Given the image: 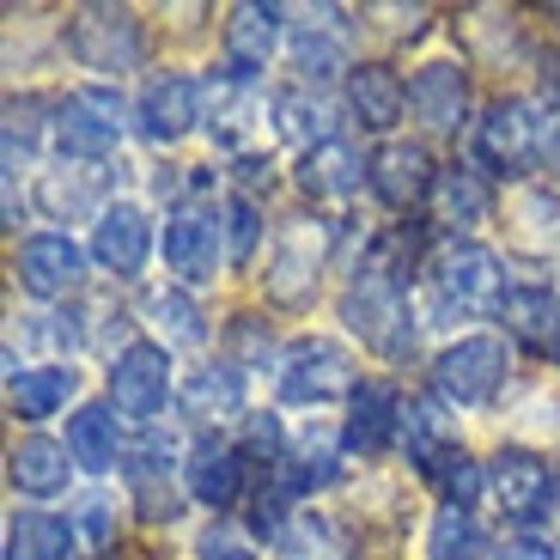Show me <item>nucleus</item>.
Returning <instances> with one entry per match:
<instances>
[{
    "label": "nucleus",
    "instance_id": "1",
    "mask_svg": "<svg viewBox=\"0 0 560 560\" xmlns=\"http://www.w3.org/2000/svg\"><path fill=\"white\" fill-rule=\"evenodd\" d=\"M555 135L560 122L548 116L542 98H524V92L493 98L476 116V128H469V165H481L488 177H524V171L548 165Z\"/></svg>",
    "mask_w": 560,
    "mask_h": 560
},
{
    "label": "nucleus",
    "instance_id": "2",
    "mask_svg": "<svg viewBox=\"0 0 560 560\" xmlns=\"http://www.w3.org/2000/svg\"><path fill=\"white\" fill-rule=\"evenodd\" d=\"M420 268H427V305H433V317H488L505 299L500 256L476 238H439Z\"/></svg>",
    "mask_w": 560,
    "mask_h": 560
},
{
    "label": "nucleus",
    "instance_id": "3",
    "mask_svg": "<svg viewBox=\"0 0 560 560\" xmlns=\"http://www.w3.org/2000/svg\"><path fill=\"white\" fill-rule=\"evenodd\" d=\"M341 323L378 360H408L415 353V336H420V317L408 305V280L384 275V268H353V280L341 287Z\"/></svg>",
    "mask_w": 560,
    "mask_h": 560
},
{
    "label": "nucleus",
    "instance_id": "4",
    "mask_svg": "<svg viewBox=\"0 0 560 560\" xmlns=\"http://www.w3.org/2000/svg\"><path fill=\"white\" fill-rule=\"evenodd\" d=\"M505 378H512V341L488 336V329L445 341L427 360V384H433V396L445 408H493Z\"/></svg>",
    "mask_w": 560,
    "mask_h": 560
},
{
    "label": "nucleus",
    "instance_id": "5",
    "mask_svg": "<svg viewBox=\"0 0 560 560\" xmlns=\"http://www.w3.org/2000/svg\"><path fill=\"white\" fill-rule=\"evenodd\" d=\"M323 262H341L336 256V238H329V225L299 213L275 232V250H268V268H262V299L275 311H299L311 305L323 280Z\"/></svg>",
    "mask_w": 560,
    "mask_h": 560
},
{
    "label": "nucleus",
    "instance_id": "6",
    "mask_svg": "<svg viewBox=\"0 0 560 560\" xmlns=\"http://www.w3.org/2000/svg\"><path fill=\"white\" fill-rule=\"evenodd\" d=\"M122 92H110V85H80V92L56 98V128H49L56 159L61 165H104L122 147Z\"/></svg>",
    "mask_w": 560,
    "mask_h": 560
},
{
    "label": "nucleus",
    "instance_id": "7",
    "mask_svg": "<svg viewBox=\"0 0 560 560\" xmlns=\"http://www.w3.org/2000/svg\"><path fill=\"white\" fill-rule=\"evenodd\" d=\"M360 372H353L348 348L329 336H299L280 353V402L287 408H323V402H348Z\"/></svg>",
    "mask_w": 560,
    "mask_h": 560
},
{
    "label": "nucleus",
    "instance_id": "8",
    "mask_svg": "<svg viewBox=\"0 0 560 560\" xmlns=\"http://www.w3.org/2000/svg\"><path fill=\"white\" fill-rule=\"evenodd\" d=\"M68 56L80 68L104 73V80H122L140 68L147 56V37H140V19L128 7H80L68 19Z\"/></svg>",
    "mask_w": 560,
    "mask_h": 560
},
{
    "label": "nucleus",
    "instance_id": "9",
    "mask_svg": "<svg viewBox=\"0 0 560 560\" xmlns=\"http://www.w3.org/2000/svg\"><path fill=\"white\" fill-rule=\"evenodd\" d=\"M225 213H213L208 201H177L165 213V232H159V256H165V275L177 287H208L213 268L225 256Z\"/></svg>",
    "mask_w": 560,
    "mask_h": 560
},
{
    "label": "nucleus",
    "instance_id": "10",
    "mask_svg": "<svg viewBox=\"0 0 560 560\" xmlns=\"http://www.w3.org/2000/svg\"><path fill=\"white\" fill-rule=\"evenodd\" d=\"M171 390H177V365H171L165 341H135L110 360V408L122 420L153 427L171 408Z\"/></svg>",
    "mask_w": 560,
    "mask_h": 560
},
{
    "label": "nucleus",
    "instance_id": "11",
    "mask_svg": "<svg viewBox=\"0 0 560 560\" xmlns=\"http://www.w3.org/2000/svg\"><path fill=\"white\" fill-rule=\"evenodd\" d=\"M153 208H140V201H110V208L92 220V244H85V256L104 268L110 280H140L147 275V262H153Z\"/></svg>",
    "mask_w": 560,
    "mask_h": 560
},
{
    "label": "nucleus",
    "instance_id": "12",
    "mask_svg": "<svg viewBox=\"0 0 560 560\" xmlns=\"http://www.w3.org/2000/svg\"><path fill=\"white\" fill-rule=\"evenodd\" d=\"M201 116H208V85H201L196 73H153L147 92H140V104H135V128L153 140V147L189 140L201 128Z\"/></svg>",
    "mask_w": 560,
    "mask_h": 560
},
{
    "label": "nucleus",
    "instance_id": "13",
    "mask_svg": "<svg viewBox=\"0 0 560 560\" xmlns=\"http://www.w3.org/2000/svg\"><path fill=\"white\" fill-rule=\"evenodd\" d=\"M85 275H92V256L68 232H31L13 244V280L31 299H68L85 287Z\"/></svg>",
    "mask_w": 560,
    "mask_h": 560
},
{
    "label": "nucleus",
    "instance_id": "14",
    "mask_svg": "<svg viewBox=\"0 0 560 560\" xmlns=\"http://www.w3.org/2000/svg\"><path fill=\"white\" fill-rule=\"evenodd\" d=\"M408 110H415L420 128H433V135H457L469 122V73H463V61H451V56L420 61L408 73Z\"/></svg>",
    "mask_w": 560,
    "mask_h": 560
},
{
    "label": "nucleus",
    "instance_id": "15",
    "mask_svg": "<svg viewBox=\"0 0 560 560\" xmlns=\"http://www.w3.org/2000/svg\"><path fill=\"white\" fill-rule=\"evenodd\" d=\"M402 402L408 396L390 378L353 384L348 415H341V445H348V457H378V451H390V439L402 433Z\"/></svg>",
    "mask_w": 560,
    "mask_h": 560
},
{
    "label": "nucleus",
    "instance_id": "16",
    "mask_svg": "<svg viewBox=\"0 0 560 560\" xmlns=\"http://www.w3.org/2000/svg\"><path fill=\"white\" fill-rule=\"evenodd\" d=\"M488 488H493V500H500V512L512 524H530L536 512L548 505V493L560 488L555 481V469H548L536 451H524V445H500L493 451V463H488Z\"/></svg>",
    "mask_w": 560,
    "mask_h": 560
},
{
    "label": "nucleus",
    "instance_id": "17",
    "mask_svg": "<svg viewBox=\"0 0 560 560\" xmlns=\"http://www.w3.org/2000/svg\"><path fill=\"white\" fill-rule=\"evenodd\" d=\"M244 476H250V463L238 457L232 439H213V433L189 439V457H183V493H189L196 505H208V512L238 505Z\"/></svg>",
    "mask_w": 560,
    "mask_h": 560
},
{
    "label": "nucleus",
    "instance_id": "18",
    "mask_svg": "<svg viewBox=\"0 0 560 560\" xmlns=\"http://www.w3.org/2000/svg\"><path fill=\"white\" fill-rule=\"evenodd\" d=\"M365 183H372V196H378L384 208L402 213V208H415L420 196H433L439 165L420 140H384L378 153L365 159Z\"/></svg>",
    "mask_w": 560,
    "mask_h": 560
},
{
    "label": "nucleus",
    "instance_id": "19",
    "mask_svg": "<svg viewBox=\"0 0 560 560\" xmlns=\"http://www.w3.org/2000/svg\"><path fill=\"white\" fill-rule=\"evenodd\" d=\"M280 43H287V7H232L225 13V80L256 85Z\"/></svg>",
    "mask_w": 560,
    "mask_h": 560
},
{
    "label": "nucleus",
    "instance_id": "20",
    "mask_svg": "<svg viewBox=\"0 0 560 560\" xmlns=\"http://www.w3.org/2000/svg\"><path fill=\"white\" fill-rule=\"evenodd\" d=\"M348 37H353V19H341L336 7L299 13V25L287 31L293 73H299V80H329L336 68H353V61H348Z\"/></svg>",
    "mask_w": 560,
    "mask_h": 560
},
{
    "label": "nucleus",
    "instance_id": "21",
    "mask_svg": "<svg viewBox=\"0 0 560 560\" xmlns=\"http://www.w3.org/2000/svg\"><path fill=\"white\" fill-rule=\"evenodd\" d=\"M396 445H402L408 463H415V476H427V481L439 476V463L463 451V445H457V420H451V408L439 402V396H408Z\"/></svg>",
    "mask_w": 560,
    "mask_h": 560
},
{
    "label": "nucleus",
    "instance_id": "22",
    "mask_svg": "<svg viewBox=\"0 0 560 560\" xmlns=\"http://www.w3.org/2000/svg\"><path fill=\"white\" fill-rule=\"evenodd\" d=\"M408 110V80L390 61H353L348 68V116L365 135H390Z\"/></svg>",
    "mask_w": 560,
    "mask_h": 560
},
{
    "label": "nucleus",
    "instance_id": "23",
    "mask_svg": "<svg viewBox=\"0 0 560 560\" xmlns=\"http://www.w3.org/2000/svg\"><path fill=\"white\" fill-rule=\"evenodd\" d=\"M493 317L505 323V341H518L524 353H555L560 348V293L542 287V280L505 287V299H500Z\"/></svg>",
    "mask_w": 560,
    "mask_h": 560
},
{
    "label": "nucleus",
    "instance_id": "24",
    "mask_svg": "<svg viewBox=\"0 0 560 560\" xmlns=\"http://www.w3.org/2000/svg\"><path fill=\"white\" fill-rule=\"evenodd\" d=\"M7 481H13V493H25V500H61L73 481V457L61 439L49 433H25L7 445Z\"/></svg>",
    "mask_w": 560,
    "mask_h": 560
},
{
    "label": "nucleus",
    "instance_id": "25",
    "mask_svg": "<svg viewBox=\"0 0 560 560\" xmlns=\"http://www.w3.org/2000/svg\"><path fill=\"white\" fill-rule=\"evenodd\" d=\"M61 445H68L73 469H85V476H104V469H116V463L128 457L122 445V415H116L110 402H80L68 415V433H61Z\"/></svg>",
    "mask_w": 560,
    "mask_h": 560
},
{
    "label": "nucleus",
    "instance_id": "26",
    "mask_svg": "<svg viewBox=\"0 0 560 560\" xmlns=\"http://www.w3.org/2000/svg\"><path fill=\"white\" fill-rule=\"evenodd\" d=\"M73 396H80V372L73 365H25V372L7 378V415L37 427V420L61 415Z\"/></svg>",
    "mask_w": 560,
    "mask_h": 560
},
{
    "label": "nucleus",
    "instance_id": "27",
    "mask_svg": "<svg viewBox=\"0 0 560 560\" xmlns=\"http://www.w3.org/2000/svg\"><path fill=\"white\" fill-rule=\"evenodd\" d=\"M433 213L445 225H457V238H469L481 220H493V183H488V171H476L469 159L445 165V171H439V183H433Z\"/></svg>",
    "mask_w": 560,
    "mask_h": 560
},
{
    "label": "nucleus",
    "instance_id": "28",
    "mask_svg": "<svg viewBox=\"0 0 560 560\" xmlns=\"http://www.w3.org/2000/svg\"><path fill=\"white\" fill-rule=\"evenodd\" d=\"M116 183V165H56L37 183V208L56 220H80V213H104V189Z\"/></svg>",
    "mask_w": 560,
    "mask_h": 560
},
{
    "label": "nucleus",
    "instance_id": "29",
    "mask_svg": "<svg viewBox=\"0 0 560 560\" xmlns=\"http://www.w3.org/2000/svg\"><path fill=\"white\" fill-rule=\"evenodd\" d=\"M360 183H365V159L353 153L348 140H329V147L299 153V189L311 201H348Z\"/></svg>",
    "mask_w": 560,
    "mask_h": 560
},
{
    "label": "nucleus",
    "instance_id": "30",
    "mask_svg": "<svg viewBox=\"0 0 560 560\" xmlns=\"http://www.w3.org/2000/svg\"><path fill=\"white\" fill-rule=\"evenodd\" d=\"M341 457H348V445L329 439V433H323L317 445H311V439L287 445V463H280V476H275L280 493H287V500H311V493L336 488V481H341Z\"/></svg>",
    "mask_w": 560,
    "mask_h": 560
},
{
    "label": "nucleus",
    "instance_id": "31",
    "mask_svg": "<svg viewBox=\"0 0 560 560\" xmlns=\"http://www.w3.org/2000/svg\"><path fill=\"white\" fill-rule=\"evenodd\" d=\"M183 408L196 420H244V372L225 360H201L183 378Z\"/></svg>",
    "mask_w": 560,
    "mask_h": 560
},
{
    "label": "nucleus",
    "instance_id": "32",
    "mask_svg": "<svg viewBox=\"0 0 560 560\" xmlns=\"http://www.w3.org/2000/svg\"><path fill=\"white\" fill-rule=\"evenodd\" d=\"M140 317L165 336V348H201L208 341V317L196 311V293L177 287V280L171 287H147L140 293Z\"/></svg>",
    "mask_w": 560,
    "mask_h": 560
},
{
    "label": "nucleus",
    "instance_id": "33",
    "mask_svg": "<svg viewBox=\"0 0 560 560\" xmlns=\"http://www.w3.org/2000/svg\"><path fill=\"white\" fill-rule=\"evenodd\" d=\"M73 548H80V536L56 512L25 505V512L7 518V560H73Z\"/></svg>",
    "mask_w": 560,
    "mask_h": 560
},
{
    "label": "nucleus",
    "instance_id": "34",
    "mask_svg": "<svg viewBox=\"0 0 560 560\" xmlns=\"http://www.w3.org/2000/svg\"><path fill=\"white\" fill-rule=\"evenodd\" d=\"M275 128L287 140H299V147H329V140H341V122L336 110H329V98L323 92H305V85H287V92H275Z\"/></svg>",
    "mask_w": 560,
    "mask_h": 560
},
{
    "label": "nucleus",
    "instance_id": "35",
    "mask_svg": "<svg viewBox=\"0 0 560 560\" xmlns=\"http://www.w3.org/2000/svg\"><path fill=\"white\" fill-rule=\"evenodd\" d=\"M427 555H433V560H481V555H488V530H481L476 512L439 505L433 524H427Z\"/></svg>",
    "mask_w": 560,
    "mask_h": 560
},
{
    "label": "nucleus",
    "instance_id": "36",
    "mask_svg": "<svg viewBox=\"0 0 560 560\" xmlns=\"http://www.w3.org/2000/svg\"><path fill=\"white\" fill-rule=\"evenodd\" d=\"M68 524H73V536H80V548L104 555V548H116V536H122V505L110 500V488H85L80 500L68 505Z\"/></svg>",
    "mask_w": 560,
    "mask_h": 560
},
{
    "label": "nucleus",
    "instance_id": "37",
    "mask_svg": "<svg viewBox=\"0 0 560 560\" xmlns=\"http://www.w3.org/2000/svg\"><path fill=\"white\" fill-rule=\"evenodd\" d=\"M275 555L280 560H341L348 548H341L336 524L323 518V512H293L287 530L275 536Z\"/></svg>",
    "mask_w": 560,
    "mask_h": 560
},
{
    "label": "nucleus",
    "instance_id": "38",
    "mask_svg": "<svg viewBox=\"0 0 560 560\" xmlns=\"http://www.w3.org/2000/svg\"><path fill=\"white\" fill-rule=\"evenodd\" d=\"M256 110H262V92L244 85V80H225V92H213V116H208L213 140H220V147H244L250 128H256Z\"/></svg>",
    "mask_w": 560,
    "mask_h": 560
},
{
    "label": "nucleus",
    "instance_id": "39",
    "mask_svg": "<svg viewBox=\"0 0 560 560\" xmlns=\"http://www.w3.org/2000/svg\"><path fill=\"white\" fill-rule=\"evenodd\" d=\"M220 360L238 365V372H268V365H280L262 311H238V317L225 323V353H220Z\"/></svg>",
    "mask_w": 560,
    "mask_h": 560
},
{
    "label": "nucleus",
    "instance_id": "40",
    "mask_svg": "<svg viewBox=\"0 0 560 560\" xmlns=\"http://www.w3.org/2000/svg\"><path fill=\"white\" fill-rule=\"evenodd\" d=\"M238 457L262 476H280L287 463V433H280V415H244V433H238Z\"/></svg>",
    "mask_w": 560,
    "mask_h": 560
},
{
    "label": "nucleus",
    "instance_id": "41",
    "mask_svg": "<svg viewBox=\"0 0 560 560\" xmlns=\"http://www.w3.org/2000/svg\"><path fill=\"white\" fill-rule=\"evenodd\" d=\"M433 488H439V500H445V505H457V512H476V500L488 493V469H481L469 451H457V457L439 463Z\"/></svg>",
    "mask_w": 560,
    "mask_h": 560
},
{
    "label": "nucleus",
    "instance_id": "42",
    "mask_svg": "<svg viewBox=\"0 0 560 560\" xmlns=\"http://www.w3.org/2000/svg\"><path fill=\"white\" fill-rule=\"evenodd\" d=\"M256 238H262V213H256L250 196H238L232 208H225V262L244 268L256 256Z\"/></svg>",
    "mask_w": 560,
    "mask_h": 560
},
{
    "label": "nucleus",
    "instance_id": "43",
    "mask_svg": "<svg viewBox=\"0 0 560 560\" xmlns=\"http://www.w3.org/2000/svg\"><path fill=\"white\" fill-rule=\"evenodd\" d=\"M512 225H524V232L542 225L548 238H555V232H560V201L548 196L542 183H518V189H512Z\"/></svg>",
    "mask_w": 560,
    "mask_h": 560
},
{
    "label": "nucleus",
    "instance_id": "44",
    "mask_svg": "<svg viewBox=\"0 0 560 560\" xmlns=\"http://www.w3.org/2000/svg\"><path fill=\"white\" fill-rule=\"evenodd\" d=\"M196 560H256V542L238 530H225V524H208L196 536Z\"/></svg>",
    "mask_w": 560,
    "mask_h": 560
},
{
    "label": "nucleus",
    "instance_id": "45",
    "mask_svg": "<svg viewBox=\"0 0 560 560\" xmlns=\"http://www.w3.org/2000/svg\"><path fill=\"white\" fill-rule=\"evenodd\" d=\"M500 560H560V548L555 542H542V536H505V548H500Z\"/></svg>",
    "mask_w": 560,
    "mask_h": 560
},
{
    "label": "nucleus",
    "instance_id": "46",
    "mask_svg": "<svg viewBox=\"0 0 560 560\" xmlns=\"http://www.w3.org/2000/svg\"><path fill=\"white\" fill-rule=\"evenodd\" d=\"M548 165H555V177H560V135H555V153H548Z\"/></svg>",
    "mask_w": 560,
    "mask_h": 560
}]
</instances>
